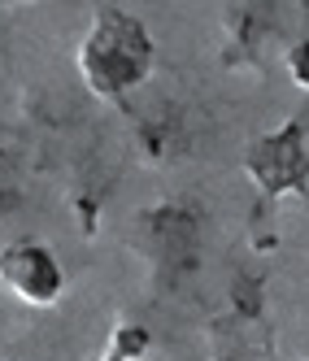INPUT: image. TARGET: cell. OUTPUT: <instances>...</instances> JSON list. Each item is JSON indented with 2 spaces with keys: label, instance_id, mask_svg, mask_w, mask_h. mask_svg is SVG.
<instances>
[{
  "label": "cell",
  "instance_id": "6da1fadb",
  "mask_svg": "<svg viewBox=\"0 0 309 361\" xmlns=\"http://www.w3.org/2000/svg\"><path fill=\"white\" fill-rule=\"evenodd\" d=\"M148 70H152V39L144 31V22L126 9H100L87 39L79 44L83 83L96 96L118 100L135 83H144Z\"/></svg>",
  "mask_w": 309,
  "mask_h": 361
},
{
  "label": "cell",
  "instance_id": "7a4b0ae2",
  "mask_svg": "<svg viewBox=\"0 0 309 361\" xmlns=\"http://www.w3.org/2000/svg\"><path fill=\"white\" fill-rule=\"evenodd\" d=\"M244 170H248V178H253V183L262 188L266 196L296 192V188L305 183V170H309L301 126L288 122V126H279L274 135L253 140L248 152H244Z\"/></svg>",
  "mask_w": 309,
  "mask_h": 361
},
{
  "label": "cell",
  "instance_id": "3957f363",
  "mask_svg": "<svg viewBox=\"0 0 309 361\" xmlns=\"http://www.w3.org/2000/svg\"><path fill=\"white\" fill-rule=\"evenodd\" d=\"M0 283L27 305H53L66 288L57 257L35 240H18L9 248H0Z\"/></svg>",
  "mask_w": 309,
  "mask_h": 361
},
{
  "label": "cell",
  "instance_id": "277c9868",
  "mask_svg": "<svg viewBox=\"0 0 309 361\" xmlns=\"http://www.w3.org/2000/svg\"><path fill=\"white\" fill-rule=\"evenodd\" d=\"M288 66H292V79H296L301 87H309V44L292 48V57H288Z\"/></svg>",
  "mask_w": 309,
  "mask_h": 361
}]
</instances>
